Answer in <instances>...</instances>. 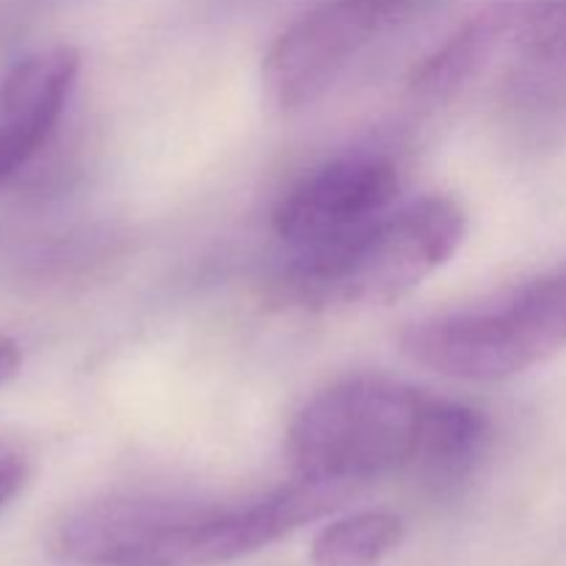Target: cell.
Instances as JSON below:
<instances>
[{
  "mask_svg": "<svg viewBox=\"0 0 566 566\" xmlns=\"http://www.w3.org/2000/svg\"><path fill=\"white\" fill-rule=\"evenodd\" d=\"M354 486L298 479L243 503L108 497L66 514L55 556L77 566H213L258 553L335 512Z\"/></svg>",
  "mask_w": 566,
  "mask_h": 566,
  "instance_id": "1",
  "label": "cell"
},
{
  "mask_svg": "<svg viewBox=\"0 0 566 566\" xmlns=\"http://www.w3.org/2000/svg\"><path fill=\"white\" fill-rule=\"evenodd\" d=\"M464 232L468 216L457 199H412L343 241L296 252L276 293L280 302L304 310L387 307L442 269Z\"/></svg>",
  "mask_w": 566,
  "mask_h": 566,
  "instance_id": "2",
  "label": "cell"
},
{
  "mask_svg": "<svg viewBox=\"0 0 566 566\" xmlns=\"http://www.w3.org/2000/svg\"><path fill=\"white\" fill-rule=\"evenodd\" d=\"M429 392L381 379H354L304 403L287 429L298 479L354 486L412 470L423 442Z\"/></svg>",
  "mask_w": 566,
  "mask_h": 566,
  "instance_id": "3",
  "label": "cell"
},
{
  "mask_svg": "<svg viewBox=\"0 0 566 566\" xmlns=\"http://www.w3.org/2000/svg\"><path fill=\"white\" fill-rule=\"evenodd\" d=\"M566 348V269L539 276L492 310L437 315L403 329L401 354L459 381H506Z\"/></svg>",
  "mask_w": 566,
  "mask_h": 566,
  "instance_id": "4",
  "label": "cell"
},
{
  "mask_svg": "<svg viewBox=\"0 0 566 566\" xmlns=\"http://www.w3.org/2000/svg\"><path fill=\"white\" fill-rule=\"evenodd\" d=\"M431 0H326L298 17L265 53L263 83L271 103L296 111L324 97L348 66Z\"/></svg>",
  "mask_w": 566,
  "mask_h": 566,
  "instance_id": "5",
  "label": "cell"
},
{
  "mask_svg": "<svg viewBox=\"0 0 566 566\" xmlns=\"http://www.w3.org/2000/svg\"><path fill=\"white\" fill-rule=\"evenodd\" d=\"M401 177L392 160L357 155L329 160L296 186L274 208V232L296 252L329 247L354 235L396 205Z\"/></svg>",
  "mask_w": 566,
  "mask_h": 566,
  "instance_id": "6",
  "label": "cell"
},
{
  "mask_svg": "<svg viewBox=\"0 0 566 566\" xmlns=\"http://www.w3.org/2000/svg\"><path fill=\"white\" fill-rule=\"evenodd\" d=\"M81 75L70 44L36 50L17 61L0 83V164L14 177L53 138Z\"/></svg>",
  "mask_w": 566,
  "mask_h": 566,
  "instance_id": "7",
  "label": "cell"
},
{
  "mask_svg": "<svg viewBox=\"0 0 566 566\" xmlns=\"http://www.w3.org/2000/svg\"><path fill=\"white\" fill-rule=\"evenodd\" d=\"M486 442H490V420L484 418V412L434 396L412 470L434 484H457L473 473L484 457Z\"/></svg>",
  "mask_w": 566,
  "mask_h": 566,
  "instance_id": "8",
  "label": "cell"
},
{
  "mask_svg": "<svg viewBox=\"0 0 566 566\" xmlns=\"http://www.w3.org/2000/svg\"><path fill=\"white\" fill-rule=\"evenodd\" d=\"M497 59L566 75V0H509L490 6Z\"/></svg>",
  "mask_w": 566,
  "mask_h": 566,
  "instance_id": "9",
  "label": "cell"
},
{
  "mask_svg": "<svg viewBox=\"0 0 566 566\" xmlns=\"http://www.w3.org/2000/svg\"><path fill=\"white\" fill-rule=\"evenodd\" d=\"M407 525L398 514L368 509L326 525L310 547L313 566H379L398 551Z\"/></svg>",
  "mask_w": 566,
  "mask_h": 566,
  "instance_id": "10",
  "label": "cell"
},
{
  "mask_svg": "<svg viewBox=\"0 0 566 566\" xmlns=\"http://www.w3.org/2000/svg\"><path fill=\"white\" fill-rule=\"evenodd\" d=\"M28 484V462L14 448L0 446V512L14 503Z\"/></svg>",
  "mask_w": 566,
  "mask_h": 566,
  "instance_id": "11",
  "label": "cell"
},
{
  "mask_svg": "<svg viewBox=\"0 0 566 566\" xmlns=\"http://www.w3.org/2000/svg\"><path fill=\"white\" fill-rule=\"evenodd\" d=\"M20 365H22L20 343L0 335V387H6L17 374H20Z\"/></svg>",
  "mask_w": 566,
  "mask_h": 566,
  "instance_id": "12",
  "label": "cell"
}]
</instances>
